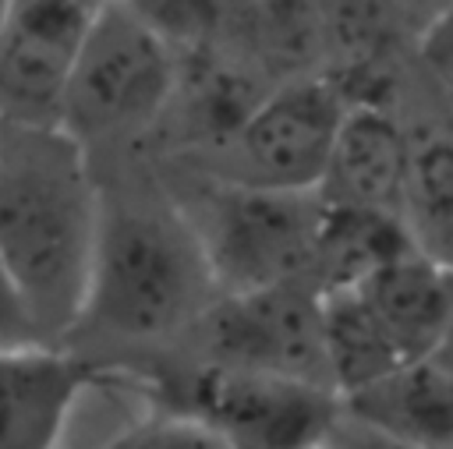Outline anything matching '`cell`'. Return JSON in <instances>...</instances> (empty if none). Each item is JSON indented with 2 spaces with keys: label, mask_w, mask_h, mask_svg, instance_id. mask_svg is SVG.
<instances>
[{
  "label": "cell",
  "mask_w": 453,
  "mask_h": 449,
  "mask_svg": "<svg viewBox=\"0 0 453 449\" xmlns=\"http://www.w3.org/2000/svg\"><path fill=\"white\" fill-rule=\"evenodd\" d=\"M403 219L421 251L453 269V127H411Z\"/></svg>",
  "instance_id": "cell-14"
},
{
  "label": "cell",
  "mask_w": 453,
  "mask_h": 449,
  "mask_svg": "<svg viewBox=\"0 0 453 449\" xmlns=\"http://www.w3.org/2000/svg\"><path fill=\"white\" fill-rule=\"evenodd\" d=\"M127 371H134L149 400L195 417L223 449L329 445L340 424V396L326 385L223 368L184 354H163Z\"/></svg>",
  "instance_id": "cell-4"
},
{
  "label": "cell",
  "mask_w": 453,
  "mask_h": 449,
  "mask_svg": "<svg viewBox=\"0 0 453 449\" xmlns=\"http://www.w3.org/2000/svg\"><path fill=\"white\" fill-rule=\"evenodd\" d=\"M407 173L411 124L400 117L396 103L357 99L343 110L315 194L336 205L386 209L403 216Z\"/></svg>",
  "instance_id": "cell-10"
},
{
  "label": "cell",
  "mask_w": 453,
  "mask_h": 449,
  "mask_svg": "<svg viewBox=\"0 0 453 449\" xmlns=\"http://www.w3.org/2000/svg\"><path fill=\"white\" fill-rule=\"evenodd\" d=\"M435 357H439L446 368H453V311H449L446 332H442V339H439V346H435Z\"/></svg>",
  "instance_id": "cell-19"
},
{
  "label": "cell",
  "mask_w": 453,
  "mask_h": 449,
  "mask_svg": "<svg viewBox=\"0 0 453 449\" xmlns=\"http://www.w3.org/2000/svg\"><path fill=\"white\" fill-rule=\"evenodd\" d=\"M184 173H191V184L170 194L184 209L219 293L308 283L319 223L315 191H273Z\"/></svg>",
  "instance_id": "cell-5"
},
{
  "label": "cell",
  "mask_w": 453,
  "mask_h": 449,
  "mask_svg": "<svg viewBox=\"0 0 453 449\" xmlns=\"http://www.w3.org/2000/svg\"><path fill=\"white\" fill-rule=\"evenodd\" d=\"M103 184L85 297L64 343L103 368H138L180 346L219 297L205 251L166 187Z\"/></svg>",
  "instance_id": "cell-1"
},
{
  "label": "cell",
  "mask_w": 453,
  "mask_h": 449,
  "mask_svg": "<svg viewBox=\"0 0 453 449\" xmlns=\"http://www.w3.org/2000/svg\"><path fill=\"white\" fill-rule=\"evenodd\" d=\"M96 375L99 364L71 343H0V449L64 445Z\"/></svg>",
  "instance_id": "cell-9"
},
{
  "label": "cell",
  "mask_w": 453,
  "mask_h": 449,
  "mask_svg": "<svg viewBox=\"0 0 453 449\" xmlns=\"http://www.w3.org/2000/svg\"><path fill=\"white\" fill-rule=\"evenodd\" d=\"M7 134H11V124L4 120V113H0V148H4V141H7Z\"/></svg>",
  "instance_id": "cell-20"
},
{
  "label": "cell",
  "mask_w": 453,
  "mask_h": 449,
  "mask_svg": "<svg viewBox=\"0 0 453 449\" xmlns=\"http://www.w3.org/2000/svg\"><path fill=\"white\" fill-rule=\"evenodd\" d=\"M414 49L421 64L435 74V81L453 85V0H446L414 35Z\"/></svg>",
  "instance_id": "cell-16"
},
{
  "label": "cell",
  "mask_w": 453,
  "mask_h": 449,
  "mask_svg": "<svg viewBox=\"0 0 453 449\" xmlns=\"http://www.w3.org/2000/svg\"><path fill=\"white\" fill-rule=\"evenodd\" d=\"M103 0H11L0 21V113L11 127H60L64 95Z\"/></svg>",
  "instance_id": "cell-8"
},
{
  "label": "cell",
  "mask_w": 453,
  "mask_h": 449,
  "mask_svg": "<svg viewBox=\"0 0 453 449\" xmlns=\"http://www.w3.org/2000/svg\"><path fill=\"white\" fill-rule=\"evenodd\" d=\"M343 110L347 99L326 71L280 78L212 156L184 170L273 191H319Z\"/></svg>",
  "instance_id": "cell-6"
},
{
  "label": "cell",
  "mask_w": 453,
  "mask_h": 449,
  "mask_svg": "<svg viewBox=\"0 0 453 449\" xmlns=\"http://www.w3.org/2000/svg\"><path fill=\"white\" fill-rule=\"evenodd\" d=\"M25 339H46V336L39 332L18 283L0 262V343H25Z\"/></svg>",
  "instance_id": "cell-17"
},
{
  "label": "cell",
  "mask_w": 453,
  "mask_h": 449,
  "mask_svg": "<svg viewBox=\"0 0 453 449\" xmlns=\"http://www.w3.org/2000/svg\"><path fill=\"white\" fill-rule=\"evenodd\" d=\"M170 354L333 389L322 336V293L311 283L219 293Z\"/></svg>",
  "instance_id": "cell-7"
},
{
  "label": "cell",
  "mask_w": 453,
  "mask_h": 449,
  "mask_svg": "<svg viewBox=\"0 0 453 449\" xmlns=\"http://www.w3.org/2000/svg\"><path fill=\"white\" fill-rule=\"evenodd\" d=\"M340 424L393 445H453V368L435 354L340 396Z\"/></svg>",
  "instance_id": "cell-12"
},
{
  "label": "cell",
  "mask_w": 453,
  "mask_h": 449,
  "mask_svg": "<svg viewBox=\"0 0 453 449\" xmlns=\"http://www.w3.org/2000/svg\"><path fill=\"white\" fill-rule=\"evenodd\" d=\"M347 290L396 364L435 354L453 311V269L446 262L414 247Z\"/></svg>",
  "instance_id": "cell-11"
},
{
  "label": "cell",
  "mask_w": 453,
  "mask_h": 449,
  "mask_svg": "<svg viewBox=\"0 0 453 449\" xmlns=\"http://www.w3.org/2000/svg\"><path fill=\"white\" fill-rule=\"evenodd\" d=\"M180 74L177 49L127 4L103 0L78 53L60 131L96 163L156 134Z\"/></svg>",
  "instance_id": "cell-3"
},
{
  "label": "cell",
  "mask_w": 453,
  "mask_h": 449,
  "mask_svg": "<svg viewBox=\"0 0 453 449\" xmlns=\"http://www.w3.org/2000/svg\"><path fill=\"white\" fill-rule=\"evenodd\" d=\"M7 4H11V0H0V21H4V14H7Z\"/></svg>",
  "instance_id": "cell-21"
},
{
  "label": "cell",
  "mask_w": 453,
  "mask_h": 449,
  "mask_svg": "<svg viewBox=\"0 0 453 449\" xmlns=\"http://www.w3.org/2000/svg\"><path fill=\"white\" fill-rule=\"evenodd\" d=\"M103 184L60 127H11L0 148V262L39 332H71L99 233Z\"/></svg>",
  "instance_id": "cell-2"
},
{
  "label": "cell",
  "mask_w": 453,
  "mask_h": 449,
  "mask_svg": "<svg viewBox=\"0 0 453 449\" xmlns=\"http://www.w3.org/2000/svg\"><path fill=\"white\" fill-rule=\"evenodd\" d=\"M396 4V11H400V18L411 25V32L418 35L421 32V25L446 4V0H393Z\"/></svg>",
  "instance_id": "cell-18"
},
{
  "label": "cell",
  "mask_w": 453,
  "mask_h": 449,
  "mask_svg": "<svg viewBox=\"0 0 453 449\" xmlns=\"http://www.w3.org/2000/svg\"><path fill=\"white\" fill-rule=\"evenodd\" d=\"M414 247H418V240L400 212L336 205V202L319 198L308 283L319 293L347 290V286L361 283L368 272H375L379 265H386Z\"/></svg>",
  "instance_id": "cell-13"
},
{
  "label": "cell",
  "mask_w": 453,
  "mask_h": 449,
  "mask_svg": "<svg viewBox=\"0 0 453 449\" xmlns=\"http://www.w3.org/2000/svg\"><path fill=\"white\" fill-rule=\"evenodd\" d=\"M177 53L226 46L241 0H127Z\"/></svg>",
  "instance_id": "cell-15"
}]
</instances>
